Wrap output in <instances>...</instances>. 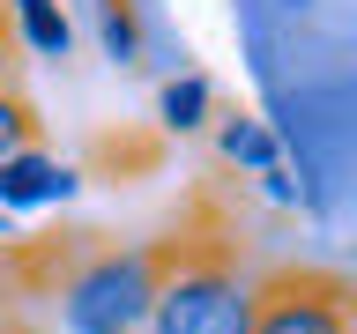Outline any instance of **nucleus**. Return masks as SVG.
I'll list each match as a JSON object with an SVG mask.
<instances>
[{"label": "nucleus", "mask_w": 357, "mask_h": 334, "mask_svg": "<svg viewBox=\"0 0 357 334\" xmlns=\"http://www.w3.org/2000/svg\"><path fill=\"white\" fill-rule=\"evenodd\" d=\"M245 334H357L350 275H335V267H261Z\"/></svg>", "instance_id": "7ed1b4c3"}, {"label": "nucleus", "mask_w": 357, "mask_h": 334, "mask_svg": "<svg viewBox=\"0 0 357 334\" xmlns=\"http://www.w3.org/2000/svg\"><path fill=\"white\" fill-rule=\"evenodd\" d=\"M97 38H105V60L142 67V15H134V0H97Z\"/></svg>", "instance_id": "6e6552de"}, {"label": "nucleus", "mask_w": 357, "mask_h": 334, "mask_svg": "<svg viewBox=\"0 0 357 334\" xmlns=\"http://www.w3.org/2000/svg\"><path fill=\"white\" fill-rule=\"evenodd\" d=\"M156 297V245H82L60 267L67 334H142Z\"/></svg>", "instance_id": "f03ea898"}, {"label": "nucleus", "mask_w": 357, "mask_h": 334, "mask_svg": "<svg viewBox=\"0 0 357 334\" xmlns=\"http://www.w3.org/2000/svg\"><path fill=\"white\" fill-rule=\"evenodd\" d=\"M22 141H38V104L22 97V82L0 89V156H15Z\"/></svg>", "instance_id": "1a4fd4ad"}, {"label": "nucleus", "mask_w": 357, "mask_h": 334, "mask_svg": "<svg viewBox=\"0 0 357 334\" xmlns=\"http://www.w3.org/2000/svg\"><path fill=\"white\" fill-rule=\"evenodd\" d=\"M283 8H305V0H283Z\"/></svg>", "instance_id": "9b49d317"}, {"label": "nucleus", "mask_w": 357, "mask_h": 334, "mask_svg": "<svg viewBox=\"0 0 357 334\" xmlns=\"http://www.w3.org/2000/svg\"><path fill=\"white\" fill-rule=\"evenodd\" d=\"M8 8V30H15L22 52H38V60H67L75 52V22H67L60 0H0Z\"/></svg>", "instance_id": "39448f33"}, {"label": "nucleus", "mask_w": 357, "mask_h": 334, "mask_svg": "<svg viewBox=\"0 0 357 334\" xmlns=\"http://www.w3.org/2000/svg\"><path fill=\"white\" fill-rule=\"evenodd\" d=\"M8 82H22V45H15V30H8V8H0V89Z\"/></svg>", "instance_id": "9d476101"}, {"label": "nucleus", "mask_w": 357, "mask_h": 334, "mask_svg": "<svg viewBox=\"0 0 357 334\" xmlns=\"http://www.w3.org/2000/svg\"><path fill=\"white\" fill-rule=\"evenodd\" d=\"M156 119H164V134H194V127H208V119H216V89H208V74H178V82H164Z\"/></svg>", "instance_id": "0eeeda50"}, {"label": "nucleus", "mask_w": 357, "mask_h": 334, "mask_svg": "<svg viewBox=\"0 0 357 334\" xmlns=\"http://www.w3.org/2000/svg\"><path fill=\"white\" fill-rule=\"evenodd\" d=\"M216 156L231 164V171H253V178H261L268 164H283V141H275L268 119H245V111H238V119H223V127H216Z\"/></svg>", "instance_id": "423d86ee"}, {"label": "nucleus", "mask_w": 357, "mask_h": 334, "mask_svg": "<svg viewBox=\"0 0 357 334\" xmlns=\"http://www.w3.org/2000/svg\"><path fill=\"white\" fill-rule=\"evenodd\" d=\"M75 193V164H60L52 149L22 141L15 156H0V208L8 216H30V208H60Z\"/></svg>", "instance_id": "20e7f679"}, {"label": "nucleus", "mask_w": 357, "mask_h": 334, "mask_svg": "<svg viewBox=\"0 0 357 334\" xmlns=\"http://www.w3.org/2000/svg\"><path fill=\"white\" fill-rule=\"evenodd\" d=\"M253 327V267L238 245L164 238L156 245V297L142 334H245Z\"/></svg>", "instance_id": "f257e3e1"}]
</instances>
